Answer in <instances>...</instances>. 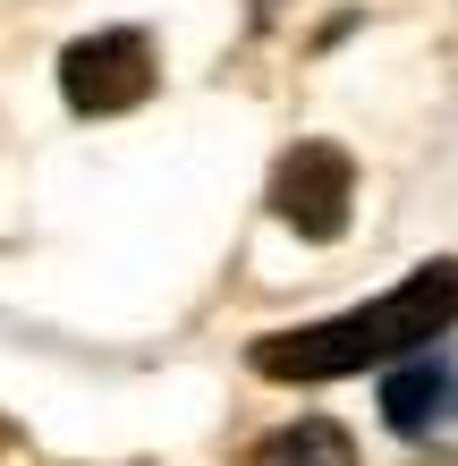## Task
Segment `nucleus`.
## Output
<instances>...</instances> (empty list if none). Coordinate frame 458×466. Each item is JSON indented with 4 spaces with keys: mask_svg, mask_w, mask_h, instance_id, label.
<instances>
[{
    "mask_svg": "<svg viewBox=\"0 0 458 466\" xmlns=\"http://www.w3.org/2000/svg\"><path fill=\"white\" fill-rule=\"evenodd\" d=\"M450 331H458V263H424L391 297H373V306L340 314V322L255 339L247 365L263 381H340V373H382V365H399V356L433 348Z\"/></svg>",
    "mask_w": 458,
    "mask_h": 466,
    "instance_id": "1",
    "label": "nucleus"
},
{
    "mask_svg": "<svg viewBox=\"0 0 458 466\" xmlns=\"http://www.w3.org/2000/svg\"><path fill=\"white\" fill-rule=\"evenodd\" d=\"M450 407H458V373H450L442 339L416 348V356H399V365H382V424L399 432V441H424Z\"/></svg>",
    "mask_w": 458,
    "mask_h": 466,
    "instance_id": "4",
    "label": "nucleus"
},
{
    "mask_svg": "<svg viewBox=\"0 0 458 466\" xmlns=\"http://www.w3.org/2000/svg\"><path fill=\"white\" fill-rule=\"evenodd\" d=\"M247 466H357V441H348L331 416H298V424L263 432Z\"/></svg>",
    "mask_w": 458,
    "mask_h": 466,
    "instance_id": "5",
    "label": "nucleus"
},
{
    "mask_svg": "<svg viewBox=\"0 0 458 466\" xmlns=\"http://www.w3.org/2000/svg\"><path fill=\"white\" fill-rule=\"evenodd\" d=\"M348 204H357V161H348L340 145L306 136L298 153H280V170H272V212H280L298 238L331 246V238L348 229Z\"/></svg>",
    "mask_w": 458,
    "mask_h": 466,
    "instance_id": "3",
    "label": "nucleus"
},
{
    "mask_svg": "<svg viewBox=\"0 0 458 466\" xmlns=\"http://www.w3.org/2000/svg\"><path fill=\"white\" fill-rule=\"evenodd\" d=\"M60 94H68V111H86V119L137 111V102L153 94V43L137 35V25H111V35L68 43L60 51Z\"/></svg>",
    "mask_w": 458,
    "mask_h": 466,
    "instance_id": "2",
    "label": "nucleus"
}]
</instances>
